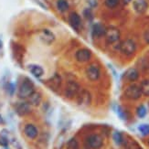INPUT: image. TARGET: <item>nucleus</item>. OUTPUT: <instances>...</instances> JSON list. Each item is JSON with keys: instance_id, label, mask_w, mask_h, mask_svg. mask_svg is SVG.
Returning a JSON list of instances; mask_svg holds the SVG:
<instances>
[{"instance_id": "5701e85b", "label": "nucleus", "mask_w": 149, "mask_h": 149, "mask_svg": "<svg viewBox=\"0 0 149 149\" xmlns=\"http://www.w3.org/2000/svg\"><path fill=\"white\" fill-rule=\"evenodd\" d=\"M121 0H104V5L108 8H115L120 4Z\"/></svg>"}, {"instance_id": "9d476101", "label": "nucleus", "mask_w": 149, "mask_h": 149, "mask_svg": "<svg viewBox=\"0 0 149 149\" xmlns=\"http://www.w3.org/2000/svg\"><path fill=\"white\" fill-rule=\"evenodd\" d=\"M69 23L75 31L79 32L81 28V17L76 12H72L69 16Z\"/></svg>"}, {"instance_id": "7ed1b4c3", "label": "nucleus", "mask_w": 149, "mask_h": 149, "mask_svg": "<svg viewBox=\"0 0 149 149\" xmlns=\"http://www.w3.org/2000/svg\"><path fill=\"white\" fill-rule=\"evenodd\" d=\"M105 40L109 44H113L120 40L121 32L120 30L115 27H109L105 30Z\"/></svg>"}, {"instance_id": "2eb2a0df", "label": "nucleus", "mask_w": 149, "mask_h": 149, "mask_svg": "<svg viewBox=\"0 0 149 149\" xmlns=\"http://www.w3.org/2000/svg\"><path fill=\"white\" fill-rule=\"evenodd\" d=\"M28 69L29 70V72L36 78H40L44 74V70L42 67L37 64H30L28 66Z\"/></svg>"}, {"instance_id": "dca6fc26", "label": "nucleus", "mask_w": 149, "mask_h": 149, "mask_svg": "<svg viewBox=\"0 0 149 149\" xmlns=\"http://www.w3.org/2000/svg\"><path fill=\"white\" fill-rule=\"evenodd\" d=\"M125 77L126 78V80L129 81H135L138 80L139 78V72L136 69L131 68L126 70V72L125 74Z\"/></svg>"}, {"instance_id": "412c9836", "label": "nucleus", "mask_w": 149, "mask_h": 149, "mask_svg": "<svg viewBox=\"0 0 149 149\" xmlns=\"http://www.w3.org/2000/svg\"><path fill=\"white\" fill-rule=\"evenodd\" d=\"M140 89L142 92V95L149 96V80H144L140 84Z\"/></svg>"}, {"instance_id": "f03ea898", "label": "nucleus", "mask_w": 149, "mask_h": 149, "mask_svg": "<svg viewBox=\"0 0 149 149\" xmlns=\"http://www.w3.org/2000/svg\"><path fill=\"white\" fill-rule=\"evenodd\" d=\"M119 49H120V51L124 55L132 56L135 53V51H136L137 46H136V43H135L133 40L128 38V40H125L121 42Z\"/></svg>"}, {"instance_id": "c9c22d12", "label": "nucleus", "mask_w": 149, "mask_h": 149, "mask_svg": "<svg viewBox=\"0 0 149 149\" xmlns=\"http://www.w3.org/2000/svg\"><path fill=\"white\" fill-rule=\"evenodd\" d=\"M138 149H142V148H138Z\"/></svg>"}, {"instance_id": "39448f33", "label": "nucleus", "mask_w": 149, "mask_h": 149, "mask_svg": "<svg viewBox=\"0 0 149 149\" xmlns=\"http://www.w3.org/2000/svg\"><path fill=\"white\" fill-rule=\"evenodd\" d=\"M38 38H40V40L43 44L51 45L52 43H54V41L56 40V37L51 30L44 29L38 32Z\"/></svg>"}, {"instance_id": "1a4fd4ad", "label": "nucleus", "mask_w": 149, "mask_h": 149, "mask_svg": "<svg viewBox=\"0 0 149 149\" xmlns=\"http://www.w3.org/2000/svg\"><path fill=\"white\" fill-rule=\"evenodd\" d=\"M80 86L76 81H70L67 83V86L65 89V96L68 99H72L73 97L78 95L79 93Z\"/></svg>"}, {"instance_id": "4468645a", "label": "nucleus", "mask_w": 149, "mask_h": 149, "mask_svg": "<svg viewBox=\"0 0 149 149\" xmlns=\"http://www.w3.org/2000/svg\"><path fill=\"white\" fill-rule=\"evenodd\" d=\"M106 28L101 23H95L92 28V35L95 38H99L104 36Z\"/></svg>"}, {"instance_id": "bb28decb", "label": "nucleus", "mask_w": 149, "mask_h": 149, "mask_svg": "<svg viewBox=\"0 0 149 149\" xmlns=\"http://www.w3.org/2000/svg\"><path fill=\"white\" fill-rule=\"evenodd\" d=\"M67 149H79V143L75 138H72L67 144Z\"/></svg>"}, {"instance_id": "423d86ee", "label": "nucleus", "mask_w": 149, "mask_h": 149, "mask_svg": "<svg viewBox=\"0 0 149 149\" xmlns=\"http://www.w3.org/2000/svg\"><path fill=\"white\" fill-rule=\"evenodd\" d=\"M92 56H93L92 51L87 48H82V49H78L74 55L75 60L80 63L88 62L91 59H92Z\"/></svg>"}, {"instance_id": "2f4dec72", "label": "nucleus", "mask_w": 149, "mask_h": 149, "mask_svg": "<svg viewBox=\"0 0 149 149\" xmlns=\"http://www.w3.org/2000/svg\"><path fill=\"white\" fill-rule=\"evenodd\" d=\"M2 53H3V40L1 36H0V57H1Z\"/></svg>"}, {"instance_id": "6e6552de", "label": "nucleus", "mask_w": 149, "mask_h": 149, "mask_svg": "<svg viewBox=\"0 0 149 149\" xmlns=\"http://www.w3.org/2000/svg\"><path fill=\"white\" fill-rule=\"evenodd\" d=\"M87 146L92 149H100L103 146V139L100 134H93L87 138Z\"/></svg>"}, {"instance_id": "f3484780", "label": "nucleus", "mask_w": 149, "mask_h": 149, "mask_svg": "<svg viewBox=\"0 0 149 149\" xmlns=\"http://www.w3.org/2000/svg\"><path fill=\"white\" fill-rule=\"evenodd\" d=\"M42 100L41 94L38 92H34L29 97V102L31 106H38L40 104Z\"/></svg>"}, {"instance_id": "9b49d317", "label": "nucleus", "mask_w": 149, "mask_h": 149, "mask_svg": "<svg viewBox=\"0 0 149 149\" xmlns=\"http://www.w3.org/2000/svg\"><path fill=\"white\" fill-rule=\"evenodd\" d=\"M15 109L19 116H25L31 112V105L29 102H21L17 103Z\"/></svg>"}, {"instance_id": "393cba45", "label": "nucleus", "mask_w": 149, "mask_h": 149, "mask_svg": "<svg viewBox=\"0 0 149 149\" xmlns=\"http://www.w3.org/2000/svg\"><path fill=\"white\" fill-rule=\"evenodd\" d=\"M146 113H147V111H146V106L145 105H140V106H138L137 107V109H136V113H137V116L139 118H144L145 116L146 115Z\"/></svg>"}, {"instance_id": "f257e3e1", "label": "nucleus", "mask_w": 149, "mask_h": 149, "mask_svg": "<svg viewBox=\"0 0 149 149\" xmlns=\"http://www.w3.org/2000/svg\"><path fill=\"white\" fill-rule=\"evenodd\" d=\"M35 92L34 83L29 78H25L18 89V97L20 99H29V97Z\"/></svg>"}, {"instance_id": "c85d7f7f", "label": "nucleus", "mask_w": 149, "mask_h": 149, "mask_svg": "<svg viewBox=\"0 0 149 149\" xmlns=\"http://www.w3.org/2000/svg\"><path fill=\"white\" fill-rule=\"evenodd\" d=\"M8 139L6 138L5 135H0V146L3 147H8Z\"/></svg>"}, {"instance_id": "6ab92c4d", "label": "nucleus", "mask_w": 149, "mask_h": 149, "mask_svg": "<svg viewBox=\"0 0 149 149\" xmlns=\"http://www.w3.org/2000/svg\"><path fill=\"white\" fill-rule=\"evenodd\" d=\"M56 6L61 13H65L70 8V4L67 0H57Z\"/></svg>"}, {"instance_id": "7c9ffc66", "label": "nucleus", "mask_w": 149, "mask_h": 149, "mask_svg": "<svg viewBox=\"0 0 149 149\" xmlns=\"http://www.w3.org/2000/svg\"><path fill=\"white\" fill-rule=\"evenodd\" d=\"M144 40H145V42L146 44L149 45V29L145 31V33H144Z\"/></svg>"}, {"instance_id": "a878e982", "label": "nucleus", "mask_w": 149, "mask_h": 149, "mask_svg": "<svg viewBox=\"0 0 149 149\" xmlns=\"http://www.w3.org/2000/svg\"><path fill=\"white\" fill-rule=\"evenodd\" d=\"M138 130L139 132L144 135V136H146V135L149 134V125L146 124H143L138 126Z\"/></svg>"}, {"instance_id": "72a5a7b5", "label": "nucleus", "mask_w": 149, "mask_h": 149, "mask_svg": "<svg viewBox=\"0 0 149 149\" xmlns=\"http://www.w3.org/2000/svg\"><path fill=\"white\" fill-rule=\"evenodd\" d=\"M4 123V119H3V117L1 116V114H0V125H2Z\"/></svg>"}, {"instance_id": "0eeeda50", "label": "nucleus", "mask_w": 149, "mask_h": 149, "mask_svg": "<svg viewBox=\"0 0 149 149\" xmlns=\"http://www.w3.org/2000/svg\"><path fill=\"white\" fill-rule=\"evenodd\" d=\"M85 73L87 79L91 81H97L101 76L100 68L95 64H90L85 70Z\"/></svg>"}, {"instance_id": "473e14b6", "label": "nucleus", "mask_w": 149, "mask_h": 149, "mask_svg": "<svg viewBox=\"0 0 149 149\" xmlns=\"http://www.w3.org/2000/svg\"><path fill=\"white\" fill-rule=\"evenodd\" d=\"M132 1V0H123V2H124V4L125 5H127V4H129Z\"/></svg>"}, {"instance_id": "a211bd4d", "label": "nucleus", "mask_w": 149, "mask_h": 149, "mask_svg": "<svg viewBox=\"0 0 149 149\" xmlns=\"http://www.w3.org/2000/svg\"><path fill=\"white\" fill-rule=\"evenodd\" d=\"M78 94H79V96H78V100H79L80 104H85V105L90 104L91 95L87 91H82L81 93H78Z\"/></svg>"}, {"instance_id": "4be33fe9", "label": "nucleus", "mask_w": 149, "mask_h": 149, "mask_svg": "<svg viewBox=\"0 0 149 149\" xmlns=\"http://www.w3.org/2000/svg\"><path fill=\"white\" fill-rule=\"evenodd\" d=\"M113 139L114 141V143L117 146H121L124 142V138H123V135L120 132L115 131L113 134Z\"/></svg>"}, {"instance_id": "f704fd0d", "label": "nucleus", "mask_w": 149, "mask_h": 149, "mask_svg": "<svg viewBox=\"0 0 149 149\" xmlns=\"http://www.w3.org/2000/svg\"><path fill=\"white\" fill-rule=\"evenodd\" d=\"M148 146H149V140H148Z\"/></svg>"}, {"instance_id": "c756f323", "label": "nucleus", "mask_w": 149, "mask_h": 149, "mask_svg": "<svg viewBox=\"0 0 149 149\" xmlns=\"http://www.w3.org/2000/svg\"><path fill=\"white\" fill-rule=\"evenodd\" d=\"M83 14H84V17H85L87 19H91V18H93V14H92V12H91V10H90V9H86V10H84Z\"/></svg>"}, {"instance_id": "f8f14e48", "label": "nucleus", "mask_w": 149, "mask_h": 149, "mask_svg": "<svg viewBox=\"0 0 149 149\" xmlns=\"http://www.w3.org/2000/svg\"><path fill=\"white\" fill-rule=\"evenodd\" d=\"M24 134L28 138H29L31 140H34L38 135V129L33 124H28L24 127Z\"/></svg>"}, {"instance_id": "b1692460", "label": "nucleus", "mask_w": 149, "mask_h": 149, "mask_svg": "<svg viewBox=\"0 0 149 149\" xmlns=\"http://www.w3.org/2000/svg\"><path fill=\"white\" fill-rule=\"evenodd\" d=\"M115 112H116V113L118 114V116H119V118H120V119L124 120V121H126V120H127V115H126L125 112L124 111V110H123V108H122L121 106H116V108H115Z\"/></svg>"}, {"instance_id": "ddd939ff", "label": "nucleus", "mask_w": 149, "mask_h": 149, "mask_svg": "<svg viewBox=\"0 0 149 149\" xmlns=\"http://www.w3.org/2000/svg\"><path fill=\"white\" fill-rule=\"evenodd\" d=\"M133 6L134 11L137 12L138 14H144L148 8V3L146 0H134Z\"/></svg>"}, {"instance_id": "cd10ccee", "label": "nucleus", "mask_w": 149, "mask_h": 149, "mask_svg": "<svg viewBox=\"0 0 149 149\" xmlns=\"http://www.w3.org/2000/svg\"><path fill=\"white\" fill-rule=\"evenodd\" d=\"M6 90H8V92L10 95H13L15 93V90H16V86L14 83L12 82H8L6 84Z\"/></svg>"}, {"instance_id": "aec40b11", "label": "nucleus", "mask_w": 149, "mask_h": 149, "mask_svg": "<svg viewBox=\"0 0 149 149\" xmlns=\"http://www.w3.org/2000/svg\"><path fill=\"white\" fill-rule=\"evenodd\" d=\"M61 83V76L59 74H55L53 77H51L49 81V86L52 87V88H59Z\"/></svg>"}, {"instance_id": "20e7f679", "label": "nucleus", "mask_w": 149, "mask_h": 149, "mask_svg": "<svg viewBox=\"0 0 149 149\" xmlns=\"http://www.w3.org/2000/svg\"><path fill=\"white\" fill-rule=\"evenodd\" d=\"M125 96L129 100H138L141 98L142 96V92L140 86L136 85V84H132V85H129L125 90Z\"/></svg>"}]
</instances>
